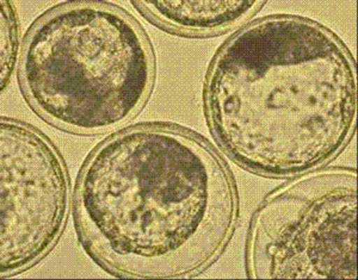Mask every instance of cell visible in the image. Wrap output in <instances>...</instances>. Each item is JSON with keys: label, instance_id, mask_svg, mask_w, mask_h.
<instances>
[{"label": "cell", "instance_id": "obj_3", "mask_svg": "<svg viewBox=\"0 0 358 280\" xmlns=\"http://www.w3.org/2000/svg\"><path fill=\"white\" fill-rule=\"evenodd\" d=\"M150 38L131 13L104 1H67L29 29L20 79L29 104L59 129L102 135L131 121L155 82Z\"/></svg>", "mask_w": 358, "mask_h": 280}, {"label": "cell", "instance_id": "obj_7", "mask_svg": "<svg viewBox=\"0 0 358 280\" xmlns=\"http://www.w3.org/2000/svg\"><path fill=\"white\" fill-rule=\"evenodd\" d=\"M0 67H1V89L4 91L11 80L16 68L17 53H18V37L20 28L16 11L11 1L3 0L0 3Z\"/></svg>", "mask_w": 358, "mask_h": 280}, {"label": "cell", "instance_id": "obj_2", "mask_svg": "<svg viewBox=\"0 0 358 280\" xmlns=\"http://www.w3.org/2000/svg\"><path fill=\"white\" fill-rule=\"evenodd\" d=\"M354 57L330 29L273 15L244 25L208 71L204 108L213 138L234 163L271 178L322 168L354 136Z\"/></svg>", "mask_w": 358, "mask_h": 280}, {"label": "cell", "instance_id": "obj_6", "mask_svg": "<svg viewBox=\"0 0 358 280\" xmlns=\"http://www.w3.org/2000/svg\"><path fill=\"white\" fill-rule=\"evenodd\" d=\"M148 21L184 36H214L243 25L264 6V1L170 0L133 1Z\"/></svg>", "mask_w": 358, "mask_h": 280}, {"label": "cell", "instance_id": "obj_4", "mask_svg": "<svg viewBox=\"0 0 358 280\" xmlns=\"http://www.w3.org/2000/svg\"><path fill=\"white\" fill-rule=\"evenodd\" d=\"M246 267L253 279H356V171L317 168L271 192L253 216Z\"/></svg>", "mask_w": 358, "mask_h": 280}, {"label": "cell", "instance_id": "obj_5", "mask_svg": "<svg viewBox=\"0 0 358 280\" xmlns=\"http://www.w3.org/2000/svg\"><path fill=\"white\" fill-rule=\"evenodd\" d=\"M0 274L24 272L62 236L69 209V180L62 156L40 130L1 118Z\"/></svg>", "mask_w": 358, "mask_h": 280}, {"label": "cell", "instance_id": "obj_1", "mask_svg": "<svg viewBox=\"0 0 358 280\" xmlns=\"http://www.w3.org/2000/svg\"><path fill=\"white\" fill-rule=\"evenodd\" d=\"M73 212L79 242L106 272L177 279L219 258L236 227L238 196L203 138L150 123L94 148L78 175Z\"/></svg>", "mask_w": 358, "mask_h": 280}]
</instances>
